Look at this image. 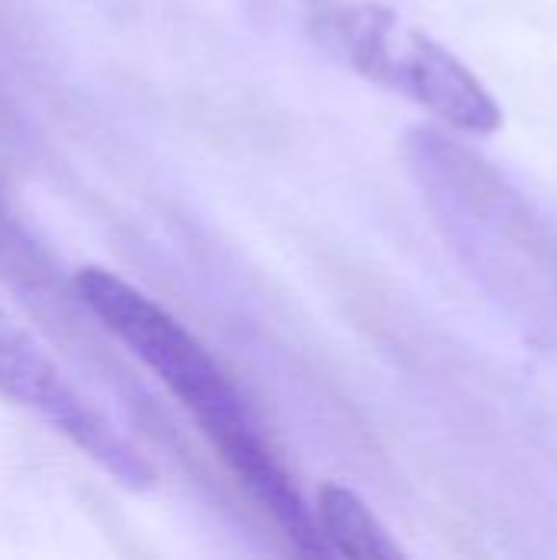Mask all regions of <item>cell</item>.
<instances>
[{
	"label": "cell",
	"instance_id": "cell-1",
	"mask_svg": "<svg viewBox=\"0 0 557 560\" xmlns=\"http://www.w3.org/2000/svg\"><path fill=\"white\" fill-rule=\"evenodd\" d=\"M72 289L79 305L164 384L233 479L282 528L289 545L309 558H328L332 551L315 515L305 509L286 463L256 427L217 358L167 308L102 266L79 269Z\"/></svg>",
	"mask_w": 557,
	"mask_h": 560
},
{
	"label": "cell",
	"instance_id": "cell-2",
	"mask_svg": "<svg viewBox=\"0 0 557 560\" xmlns=\"http://www.w3.org/2000/svg\"><path fill=\"white\" fill-rule=\"evenodd\" d=\"M315 33L355 72L410 95L466 135H492L502 125V108L476 72L433 36L404 26L387 7L322 3Z\"/></svg>",
	"mask_w": 557,
	"mask_h": 560
},
{
	"label": "cell",
	"instance_id": "cell-3",
	"mask_svg": "<svg viewBox=\"0 0 557 560\" xmlns=\"http://www.w3.org/2000/svg\"><path fill=\"white\" fill-rule=\"evenodd\" d=\"M0 397L49 423L102 472L131 492L154 486V466L141 450L69 381L53 354L0 308Z\"/></svg>",
	"mask_w": 557,
	"mask_h": 560
},
{
	"label": "cell",
	"instance_id": "cell-4",
	"mask_svg": "<svg viewBox=\"0 0 557 560\" xmlns=\"http://www.w3.org/2000/svg\"><path fill=\"white\" fill-rule=\"evenodd\" d=\"M318 532L332 555L351 560H397L404 551L381 525V518L368 509V502L338 482H325L318 489L315 505Z\"/></svg>",
	"mask_w": 557,
	"mask_h": 560
}]
</instances>
